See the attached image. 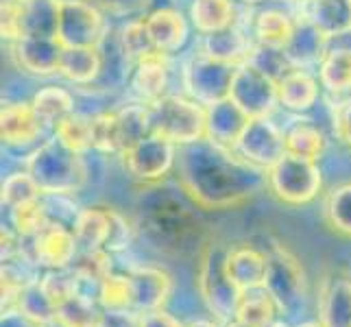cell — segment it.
Returning <instances> with one entry per match:
<instances>
[{
    "label": "cell",
    "mask_w": 351,
    "mask_h": 327,
    "mask_svg": "<svg viewBox=\"0 0 351 327\" xmlns=\"http://www.w3.org/2000/svg\"><path fill=\"white\" fill-rule=\"evenodd\" d=\"M177 181L186 197L203 210H229L269 188L264 168L245 160L236 149L203 138L181 147Z\"/></svg>",
    "instance_id": "obj_1"
},
{
    "label": "cell",
    "mask_w": 351,
    "mask_h": 327,
    "mask_svg": "<svg viewBox=\"0 0 351 327\" xmlns=\"http://www.w3.org/2000/svg\"><path fill=\"white\" fill-rule=\"evenodd\" d=\"M27 173L38 184L42 195L66 197L75 195L86 184L88 168L79 151H72L59 138H53L29 157Z\"/></svg>",
    "instance_id": "obj_2"
},
{
    "label": "cell",
    "mask_w": 351,
    "mask_h": 327,
    "mask_svg": "<svg viewBox=\"0 0 351 327\" xmlns=\"http://www.w3.org/2000/svg\"><path fill=\"white\" fill-rule=\"evenodd\" d=\"M229 249L232 247L223 245V242H208L201 251L197 273V284L203 304L223 323L236 319L238 304L242 299V290L236 286L227 271Z\"/></svg>",
    "instance_id": "obj_3"
},
{
    "label": "cell",
    "mask_w": 351,
    "mask_h": 327,
    "mask_svg": "<svg viewBox=\"0 0 351 327\" xmlns=\"http://www.w3.org/2000/svg\"><path fill=\"white\" fill-rule=\"evenodd\" d=\"M153 133L171 140L177 147L199 142L208 136V107L195 99L166 94L149 105Z\"/></svg>",
    "instance_id": "obj_4"
},
{
    "label": "cell",
    "mask_w": 351,
    "mask_h": 327,
    "mask_svg": "<svg viewBox=\"0 0 351 327\" xmlns=\"http://www.w3.org/2000/svg\"><path fill=\"white\" fill-rule=\"evenodd\" d=\"M264 288L275 299L277 308L286 317H295L304 310L308 297L306 271L293 251L282 245H273L266 253Z\"/></svg>",
    "instance_id": "obj_5"
},
{
    "label": "cell",
    "mask_w": 351,
    "mask_h": 327,
    "mask_svg": "<svg viewBox=\"0 0 351 327\" xmlns=\"http://www.w3.org/2000/svg\"><path fill=\"white\" fill-rule=\"evenodd\" d=\"M266 175H269V190L275 195V199L286 205H293V208L312 203L323 188L319 164L290 153H286L280 162L271 166Z\"/></svg>",
    "instance_id": "obj_6"
},
{
    "label": "cell",
    "mask_w": 351,
    "mask_h": 327,
    "mask_svg": "<svg viewBox=\"0 0 351 327\" xmlns=\"http://www.w3.org/2000/svg\"><path fill=\"white\" fill-rule=\"evenodd\" d=\"M236 70V64L221 62V59H214L205 53L195 55L184 70L186 90L201 105H214L223 99H229Z\"/></svg>",
    "instance_id": "obj_7"
},
{
    "label": "cell",
    "mask_w": 351,
    "mask_h": 327,
    "mask_svg": "<svg viewBox=\"0 0 351 327\" xmlns=\"http://www.w3.org/2000/svg\"><path fill=\"white\" fill-rule=\"evenodd\" d=\"M229 99L249 118H269L275 105L280 103L277 79H273L269 72H264L256 64L245 62L236 70Z\"/></svg>",
    "instance_id": "obj_8"
},
{
    "label": "cell",
    "mask_w": 351,
    "mask_h": 327,
    "mask_svg": "<svg viewBox=\"0 0 351 327\" xmlns=\"http://www.w3.org/2000/svg\"><path fill=\"white\" fill-rule=\"evenodd\" d=\"M177 144L157 133L140 140L136 147L123 153L125 168L133 179L142 184H157L177 166Z\"/></svg>",
    "instance_id": "obj_9"
},
{
    "label": "cell",
    "mask_w": 351,
    "mask_h": 327,
    "mask_svg": "<svg viewBox=\"0 0 351 327\" xmlns=\"http://www.w3.org/2000/svg\"><path fill=\"white\" fill-rule=\"evenodd\" d=\"M105 33V18L88 0H62L57 40L66 48H99Z\"/></svg>",
    "instance_id": "obj_10"
},
{
    "label": "cell",
    "mask_w": 351,
    "mask_h": 327,
    "mask_svg": "<svg viewBox=\"0 0 351 327\" xmlns=\"http://www.w3.org/2000/svg\"><path fill=\"white\" fill-rule=\"evenodd\" d=\"M236 151L251 164L269 171L288 153L286 133L269 118H251L236 144Z\"/></svg>",
    "instance_id": "obj_11"
},
{
    "label": "cell",
    "mask_w": 351,
    "mask_h": 327,
    "mask_svg": "<svg viewBox=\"0 0 351 327\" xmlns=\"http://www.w3.org/2000/svg\"><path fill=\"white\" fill-rule=\"evenodd\" d=\"M79 256L75 232L62 223H48L38 236L31 238V260L46 271L70 269Z\"/></svg>",
    "instance_id": "obj_12"
},
{
    "label": "cell",
    "mask_w": 351,
    "mask_h": 327,
    "mask_svg": "<svg viewBox=\"0 0 351 327\" xmlns=\"http://www.w3.org/2000/svg\"><path fill=\"white\" fill-rule=\"evenodd\" d=\"M66 46L57 38H44V35H22L14 42V55L22 70L35 77H51L59 72Z\"/></svg>",
    "instance_id": "obj_13"
},
{
    "label": "cell",
    "mask_w": 351,
    "mask_h": 327,
    "mask_svg": "<svg viewBox=\"0 0 351 327\" xmlns=\"http://www.w3.org/2000/svg\"><path fill=\"white\" fill-rule=\"evenodd\" d=\"M131 282V308L147 314L162 310L173 295V277L157 266H136L129 271Z\"/></svg>",
    "instance_id": "obj_14"
},
{
    "label": "cell",
    "mask_w": 351,
    "mask_h": 327,
    "mask_svg": "<svg viewBox=\"0 0 351 327\" xmlns=\"http://www.w3.org/2000/svg\"><path fill=\"white\" fill-rule=\"evenodd\" d=\"M46 123L31 103H7L0 114V133L9 147H27L40 140Z\"/></svg>",
    "instance_id": "obj_15"
},
{
    "label": "cell",
    "mask_w": 351,
    "mask_h": 327,
    "mask_svg": "<svg viewBox=\"0 0 351 327\" xmlns=\"http://www.w3.org/2000/svg\"><path fill=\"white\" fill-rule=\"evenodd\" d=\"M249 120L251 118L232 99H223L214 105H208V136L205 138L221 144V147L236 149Z\"/></svg>",
    "instance_id": "obj_16"
},
{
    "label": "cell",
    "mask_w": 351,
    "mask_h": 327,
    "mask_svg": "<svg viewBox=\"0 0 351 327\" xmlns=\"http://www.w3.org/2000/svg\"><path fill=\"white\" fill-rule=\"evenodd\" d=\"M284 53L293 68L306 70L310 66H321L328 55V38L306 18L295 24L293 38L286 44Z\"/></svg>",
    "instance_id": "obj_17"
},
{
    "label": "cell",
    "mask_w": 351,
    "mask_h": 327,
    "mask_svg": "<svg viewBox=\"0 0 351 327\" xmlns=\"http://www.w3.org/2000/svg\"><path fill=\"white\" fill-rule=\"evenodd\" d=\"M168 86V59L166 53L153 51L136 62V70L131 77V88L138 94V99L153 105L166 96Z\"/></svg>",
    "instance_id": "obj_18"
},
{
    "label": "cell",
    "mask_w": 351,
    "mask_h": 327,
    "mask_svg": "<svg viewBox=\"0 0 351 327\" xmlns=\"http://www.w3.org/2000/svg\"><path fill=\"white\" fill-rule=\"evenodd\" d=\"M144 22L155 48L166 55L179 51L188 38V22L175 9H157L149 18H144Z\"/></svg>",
    "instance_id": "obj_19"
},
{
    "label": "cell",
    "mask_w": 351,
    "mask_h": 327,
    "mask_svg": "<svg viewBox=\"0 0 351 327\" xmlns=\"http://www.w3.org/2000/svg\"><path fill=\"white\" fill-rule=\"evenodd\" d=\"M227 271L242 293L249 288L264 286L266 253L258 251L251 245L232 247L229 249V256H227Z\"/></svg>",
    "instance_id": "obj_20"
},
{
    "label": "cell",
    "mask_w": 351,
    "mask_h": 327,
    "mask_svg": "<svg viewBox=\"0 0 351 327\" xmlns=\"http://www.w3.org/2000/svg\"><path fill=\"white\" fill-rule=\"evenodd\" d=\"M277 92H280V103L290 112H308L319 99V83L310 77L306 70L293 68L286 77L277 81Z\"/></svg>",
    "instance_id": "obj_21"
},
{
    "label": "cell",
    "mask_w": 351,
    "mask_h": 327,
    "mask_svg": "<svg viewBox=\"0 0 351 327\" xmlns=\"http://www.w3.org/2000/svg\"><path fill=\"white\" fill-rule=\"evenodd\" d=\"M308 20L325 38H338L351 31V0H310Z\"/></svg>",
    "instance_id": "obj_22"
},
{
    "label": "cell",
    "mask_w": 351,
    "mask_h": 327,
    "mask_svg": "<svg viewBox=\"0 0 351 327\" xmlns=\"http://www.w3.org/2000/svg\"><path fill=\"white\" fill-rule=\"evenodd\" d=\"M112 229V214L107 208H88L81 210L72 232L79 242V251H99L105 249Z\"/></svg>",
    "instance_id": "obj_23"
},
{
    "label": "cell",
    "mask_w": 351,
    "mask_h": 327,
    "mask_svg": "<svg viewBox=\"0 0 351 327\" xmlns=\"http://www.w3.org/2000/svg\"><path fill=\"white\" fill-rule=\"evenodd\" d=\"M203 53L214 57V59H221V62H229V64L240 66V64L249 62V57L253 53V46L249 44V40L245 38V35H242V31H238L232 24V27H227V29L205 35Z\"/></svg>",
    "instance_id": "obj_24"
},
{
    "label": "cell",
    "mask_w": 351,
    "mask_h": 327,
    "mask_svg": "<svg viewBox=\"0 0 351 327\" xmlns=\"http://www.w3.org/2000/svg\"><path fill=\"white\" fill-rule=\"evenodd\" d=\"M321 321L325 327H351V280L334 277L321 297Z\"/></svg>",
    "instance_id": "obj_25"
},
{
    "label": "cell",
    "mask_w": 351,
    "mask_h": 327,
    "mask_svg": "<svg viewBox=\"0 0 351 327\" xmlns=\"http://www.w3.org/2000/svg\"><path fill=\"white\" fill-rule=\"evenodd\" d=\"M103 59L99 55V48L81 46V48H66L59 66V75L70 83L86 86L101 75Z\"/></svg>",
    "instance_id": "obj_26"
},
{
    "label": "cell",
    "mask_w": 351,
    "mask_h": 327,
    "mask_svg": "<svg viewBox=\"0 0 351 327\" xmlns=\"http://www.w3.org/2000/svg\"><path fill=\"white\" fill-rule=\"evenodd\" d=\"M277 314H280V308H277L271 293L264 286H258L242 293L236 321H242L251 327H269L277 321Z\"/></svg>",
    "instance_id": "obj_27"
},
{
    "label": "cell",
    "mask_w": 351,
    "mask_h": 327,
    "mask_svg": "<svg viewBox=\"0 0 351 327\" xmlns=\"http://www.w3.org/2000/svg\"><path fill=\"white\" fill-rule=\"evenodd\" d=\"M234 5L232 0H195L190 7V18L195 29L203 35L227 29L234 24Z\"/></svg>",
    "instance_id": "obj_28"
},
{
    "label": "cell",
    "mask_w": 351,
    "mask_h": 327,
    "mask_svg": "<svg viewBox=\"0 0 351 327\" xmlns=\"http://www.w3.org/2000/svg\"><path fill=\"white\" fill-rule=\"evenodd\" d=\"M286 151L290 155L319 162L325 151L323 131L317 125H312L310 120H297V123L286 131Z\"/></svg>",
    "instance_id": "obj_29"
},
{
    "label": "cell",
    "mask_w": 351,
    "mask_h": 327,
    "mask_svg": "<svg viewBox=\"0 0 351 327\" xmlns=\"http://www.w3.org/2000/svg\"><path fill=\"white\" fill-rule=\"evenodd\" d=\"M62 0H29L24 7V35L57 38Z\"/></svg>",
    "instance_id": "obj_30"
},
{
    "label": "cell",
    "mask_w": 351,
    "mask_h": 327,
    "mask_svg": "<svg viewBox=\"0 0 351 327\" xmlns=\"http://www.w3.org/2000/svg\"><path fill=\"white\" fill-rule=\"evenodd\" d=\"M118 114V131H120V155L136 147L140 140L153 133L151 127V109L149 105H131L120 109Z\"/></svg>",
    "instance_id": "obj_31"
},
{
    "label": "cell",
    "mask_w": 351,
    "mask_h": 327,
    "mask_svg": "<svg viewBox=\"0 0 351 327\" xmlns=\"http://www.w3.org/2000/svg\"><path fill=\"white\" fill-rule=\"evenodd\" d=\"M18 317L27 319L33 327H40L57 317L55 301L48 297L40 280L24 286L20 301H18Z\"/></svg>",
    "instance_id": "obj_32"
},
{
    "label": "cell",
    "mask_w": 351,
    "mask_h": 327,
    "mask_svg": "<svg viewBox=\"0 0 351 327\" xmlns=\"http://www.w3.org/2000/svg\"><path fill=\"white\" fill-rule=\"evenodd\" d=\"M31 105L35 112L40 114L44 123L53 125V127L57 123H62V120L68 118L70 114H75V99H72V94L64 88H57V86L42 88L33 96Z\"/></svg>",
    "instance_id": "obj_33"
},
{
    "label": "cell",
    "mask_w": 351,
    "mask_h": 327,
    "mask_svg": "<svg viewBox=\"0 0 351 327\" xmlns=\"http://www.w3.org/2000/svg\"><path fill=\"white\" fill-rule=\"evenodd\" d=\"M321 86L328 88L332 94H343L351 90V51L338 48L328 51L319 66Z\"/></svg>",
    "instance_id": "obj_34"
},
{
    "label": "cell",
    "mask_w": 351,
    "mask_h": 327,
    "mask_svg": "<svg viewBox=\"0 0 351 327\" xmlns=\"http://www.w3.org/2000/svg\"><path fill=\"white\" fill-rule=\"evenodd\" d=\"M101 312L103 308L99 299L88 290H81V293L72 295L57 308V317L72 327H96Z\"/></svg>",
    "instance_id": "obj_35"
},
{
    "label": "cell",
    "mask_w": 351,
    "mask_h": 327,
    "mask_svg": "<svg viewBox=\"0 0 351 327\" xmlns=\"http://www.w3.org/2000/svg\"><path fill=\"white\" fill-rule=\"evenodd\" d=\"M295 24L284 11L266 9L256 18V35L258 42L273 48H286V44L293 38Z\"/></svg>",
    "instance_id": "obj_36"
},
{
    "label": "cell",
    "mask_w": 351,
    "mask_h": 327,
    "mask_svg": "<svg viewBox=\"0 0 351 327\" xmlns=\"http://www.w3.org/2000/svg\"><path fill=\"white\" fill-rule=\"evenodd\" d=\"M323 214L336 234L351 238V184H343L330 192Z\"/></svg>",
    "instance_id": "obj_37"
},
{
    "label": "cell",
    "mask_w": 351,
    "mask_h": 327,
    "mask_svg": "<svg viewBox=\"0 0 351 327\" xmlns=\"http://www.w3.org/2000/svg\"><path fill=\"white\" fill-rule=\"evenodd\" d=\"M55 138H59L66 147H70L72 151H79V153H86V151L94 149L92 118L70 114L68 118L62 120V123L55 125Z\"/></svg>",
    "instance_id": "obj_38"
},
{
    "label": "cell",
    "mask_w": 351,
    "mask_h": 327,
    "mask_svg": "<svg viewBox=\"0 0 351 327\" xmlns=\"http://www.w3.org/2000/svg\"><path fill=\"white\" fill-rule=\"evenodd\" d=\"M11 223H14L18 238H33V236H38L48 223H51V218H48L44 201L40 199V201H33V203L18 205V208L11 210Z\"/></svg>",
    "instance_id": "obj_39"
},
{
    "label": "cell",
    "mask_w": 351,
    "mask_h": 327,
    "mask_svg": "<svg viewBox=\"0 0 351 327\" xmlns=\"http://www.w3.org/2000/svg\"><path fill=\"white\" fill-rule=\"evenodd\" d=\"M96 299H99L101 308H105V310H129L131 308L129 275L110 273L99 284V288H96Z\"/></svg>",
    "instance_id": "obj_40"
},
{
    "label": "cell",
    "mask_w": 351,
    "mask_h": 327,
    "mask_svg": "<svg viewBox=\"0 0 351 327\" xmlns=\"http://www.w3.org/2000/svg\"><path fill=\"white\" fill-rule=\"evenodd\" d=\"M40 284L44 286V290L55 301V306L59 308L66 299H70L72 295H77L83 290V282L77 275V271L72 269H59V271H48L44 277H40Z\"/></svg>",
    "instance_id": "obj_41"
},
{
    "label": "cell",
    "mask_w": 351,
    "mask_h": 327,
    "mask_svg": "<svg viewBox=\"0 0 351 327\" xmlns=\"http://www.w3.org/2000/svg\"><path fill=\"white\" fill-rule=\"evenodd\" d=\"M42 199V190L38 184L33 181V177L24 171V173H14L5 179L3 184V203L9 210L18 208L24 203H33Z\"/></svg>",
    "instance_id": "obj_42"
},
{
    "label": "cell",
    "mask_w": 351,
    "mask_h": 327,
    "mask_svg": "<svg viewBox=\"0 0 351 327\" xmlns=\"http://www.w3.org/2000/svg\"><path fill=\"white\" fill-rule=\"evenodd\" d=\"M92 142L94 149L101 153H120V131L116 112L92 116Z\"/></svg>",
    "instance_id": "obj_43"
},
{
    "label": "cell",
    "mask_w": 351,
    "mask_h": 327,
    "mask_svg": "<svg viewBox=\"0 0 351 327\" xmlns=\"http://www.w3.org/2000/svg\"><path fill=\"white\" fill-rule=\"evenodd\" d=\"M120 46H123V53L129 59H142L144 55H149L153 51H157L149 29H147V22L144 20H136V22H129L120 31Z\"/></svg>",
    "instance_id": "obj_44"
},
{
    "label": "cell",
    "mask_w": 351,
    "mask_h": 327,
    "mask_svg": "<svg viewBox=\"0 0 351 327\" xmlns=\"http://www.w3.org/2000/svg\"><path fill=\"white\" fill-rule=\"evenodd\" d=\"M24 7L22 0H3V38L18 42L24 35Z\"/></svg>",
    "instance_id": "obj_45"
},
{
    "label": "cell",
    "mask_w": 351,
    "mask_h": 327,
    "mask_svg": "<svg viewBox=\"0 0 351 327\" xmlns=\"http://www.w3.org/2000/svg\"><path fill=\"white\" fill-rule=\"evenodd\" d=\"M110 214H112V229H110V238H107L105 251H110V253L125 251L131 245L133 232L123 214H118L116 210H110Z\"/></svg>",
    "instance_id": "obj_46"
},
{
    "label": "cell",
    "mask_w": 351,
    "mask_h": 327,
    "mask_svg": "<svg viewBox=\"0 0 351 327\" xmlns=\"http://www.w3.org/2000/svg\"><path fill=\"white\" fill-rule=\"evenodd\" d=\"M142 314L136 310H105L101 312L96 327H140Z\"/></svg>",
    "instance_id": "obj_47"
},
{
    "label": "cell",
    "mask_w": 351,
    "mask_h": 327,
    "mask_svg": "<svg viewBox=\"0 0 351 327\" xmlns=\"http://www.w3.org/2000/svg\"><path fill=\"white\" fill-rule=\"evenodd\" d=\"M140 327H184V325H181L179 319H175L173 314H168L164 310H155V312L142 314Z\"/></svg>",
    "instance_id": "obj_48"
},
{
    "label": "cell",
    "mask_w": 351,
    "mask_h": 327,
    "mask_svg": "<svg viewBox=\"0 0 351 327\" xmlns=\"http://www.w3.org/2000/svg\"><path fill=\"white\" fill-rule=\"evenodd\" d=\"M336 131H338V138H341L347 147L351 149V101H347L341 112L336 116Z\"/></svg>",
    "instance_id": "obj_49"
},
{
    "label": "cell",
    "mask_w": 351,
    "mask_h": 327,
    "mask_svg": "<svg viewBox=\"0 0 351 327\" xmlns=\"http://www.w3.org/2000/svg\"><path fill=\"white\" fill-rule=\"evenodd\" d=\"M40 327H72V325H68V323H64L59 317H55V319H51L48 323H44V325H40Z\"/></svg>",
    "instance_id": "obj_50"
},
{
    "label": "cell",
    "mask_w": 351,
    "mask_h": 327,
    "mask_svg": "<svg viewBox=\"0 0 351 327\" xmlns=\"http://www.w3.org/2000/svg\"><path fill=\"white\" fill-rule=\"evenodd\" d=\"M184 327H216V325L210 321H192V323H186Z\"/></svg>",
    "instance_id": "obj_51"
},
{
    "label": "cell",
    "mask_w": 351,
    "mask_h": 327,
    "mask_svg": "<svg viewBox=\"0 0 351 327\" xmlns=\"http://www.w3.org/2000/svg\"><path fill=\"white\" fill-rule=\"evenodd\" d=\"M293 327H325V325H323V321H304V323L293 325Z\"/></svg>",
    "instance_id": "obj_52"
},
{
    "label": "cell",
    "mask_w": 351,
    "mask_h": 327,
    "mask_svg": "<svg viewBox=\"0 0 351 327\" xmlns=\"http://www.w3.org/2000/svg\"><path fill=\"white\" fill-rule=\"evenodd\" d=\"M225 327H251V325H247V323H242V321H229V323H225Z\"/></svg>",
    "instance_id": "obj_53"
},
{
    "label": "cell",
    "mask_w": 351,
    "mask_h": 327,
    "mask_svg": "<svg viewBox=\"0 0 351 327\" xmlns=\"http://www.w3.org/2000/svg\"><path fill=\"white\" fill-rule=\"evenodd\" d=\"M269 327H293V325H288L286 321H275L273 325H269Z\"/></svg>",
    "instance_id": "obj_54"
},
{
    "label": "cell",
    "mask_w": 351,
    "mask_h": 327,
    "mask_svg": "<svg viewBox=\"0 0 351 327\" xmlns=\"http://www.w3.org/2000/svg\"><path fill=\"white\" fill-rule=\"evenodd\" d=\"M247 5H258V3H262V0H245Z\"/></svg>",
    "instance_id": "obj_55"
},
{
    "label": "cell",
    "mask_w": 351,
    "mask_h": 327,
    "mask_svg": "<svg viewBox=\"0 0 351 327\" xmlns=\"http://www.w3.org/2000/svg\"><path fill=\"white\" fill-rule=\"evenodd\" d=\"M22 3H29V0H22Z\"/></svg>",
    "instance_id": "obj_56"
}]
</instances>
